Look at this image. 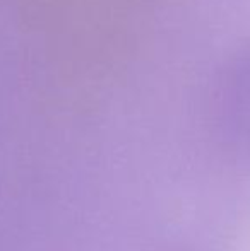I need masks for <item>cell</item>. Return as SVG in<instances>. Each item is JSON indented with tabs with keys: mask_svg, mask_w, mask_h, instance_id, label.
Listing matches in <instances>:
<instances>
[{
	"mask_svg": "<svg viewBox=\"0 0 250 251\" xmlns=\"http://www.w3.org/2000/svg\"><path fill=\"white\" fill-rule=\"evenodd\" d=\"M209 132L218 159L233 175L250 178V41L231 50L214 69Z\"/></svg>",
	"mask_w": 250,
	"mask_h": 251,
	"instance_id": "1",
	"label": "cell"
}]
</instances>
